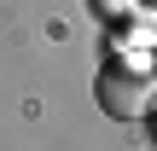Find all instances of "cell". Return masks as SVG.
<instances>
[{
	"label": "cell",
	"mask_w": 157,
	"mask_h": 151,
	"mask_svg": "<svg viewBox=\"0 0 157 151\" xmlns=\"http://www.w3.org/2000/svg\"><path fill=\"white\" fill-rule=\"evenodd\" d=\"M99 105L111 116H122V122L146 116L157 105V70H146V64H111L99 76Z\"/></svg>",
	"instance_id": "cell-1"
}]
</instances>
